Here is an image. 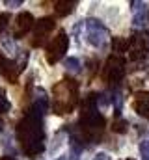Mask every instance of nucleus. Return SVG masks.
<instances>
[{"label":"nucleus","mask_w":149,"mask_h":160,"mask_svg":"<svg viewBox=\"0 0 149 160\" xmlns=\"http://www.w3.org/2000/svg\"><path fill=\"white\" fill-rule=\"evenodd\" d=\"M34 24H36V21H34V15L32 13H28V11L19 13L15 17V38L21 39L26 34H30L34 30Z\"/></svg>","instance_id":"obj_9"},{"label":"nucleus","mask_w":149,"mask_h":160,"mask_svg":"<svg viewBox=\"0 0 149 160\" xmlns=\"http://www.w3.org/2000/svg\"><path fill=\"white\" fill-rule=\"evenodd\" d=\"M56 28V22H54V19L52 17H43V19H39L36 24H34V30H32V47H43L47 41H49V36H50V32Z\"/></svg>","instance_id":"obj_7"},{"label":"nucleus","mask_w":149,"mask_h":160,"mask_svg":"<svg viewBox=\"0 0 149 160\" xmlns=\"http://www.w3.org/2000/svg\"><path fill=\"white\" fill-rule=\"evenodd\" d=\"M112 48H114V52H125V50H129V39L116 38L114 43H112Z\"/></svg>","instance_id":"obj_14"},{"label":"nucleus","mask_w":149,"mask_h":160,"mask_svg":"<svg viewBox=\"0 0 149 160\" xmlns=\"http://www.w3.org/2000/svg\"><path fill=\"white\" fill-rule=\"evenodd\" d=\"M147 50H149V45H147V36L146 32H138L134 34L131 39H129V58L132 62H140L147 56Z\"/></svg>","instance_id":"obj_8"},{"label":"nucleus","mask_w":149,"mask_h":160,"mask_svg":"<svg viewBox=\"0 0 149 160\" xmlns=\"http://www.w3.org/2000/svg\"><path fill=\"white\" fill-rule=\"evenodd\" d=\"M140 155H142L144 160H149V142L147 140H144V142L140 143Z\"/></svg>","instance_id":"obj_17"},{"label":"nucleus","mask_w":149,"mask_h":160,"mask_svg":"<svg viewBox=\"0 0 149 160\" xmlns=\"http://www.w3.org/2000/svg\"><path fill=\"white\" fill-rule=\"evenodd\" d=\"M8 22H9V13H0V36H2V32L6 30Z\"/></svg>","instance_id":"obj_18"},{"label":"nucleus","mask_w":149,"mask_h":160,"mask_svg":"<svg viewBox=\"0 0 149 160\" xmlns=\"http://www.w3.org/2000/svg\"><path fill=\"white\" fill-rule=\"evenodd\" d=\"M9 108H11V102H9V99H8L4 88H0V116H2V114H8Z\"/></svg>","instance_id":"obj_13"},{"label":"nucleus","mask_w":149,"mask_h":160,"mask_svg":"<svg viewBox=\"0 0 149 160\" xmlns=\"http://www.w3.org/2000/svg\"><path fill=\"white\" fill-rule=\"evenodd\" d=\"M64 65H65L67 71H73V73L80 71V62H78V58H67Z\"/></svg>","instance_id":"obj_15"},{"label":"nucleus","mask_w":149,"mask_h":160,"mask_svg":"<svg viewBox=\"0 0 149 160\" xmlns=\"http://www.w3.org/2000/svg\"><path fill=\"white\" fill-rule=\"evenodd\" d=\"M97 102H99L97 95H88V99L82 101L80 104V116H78V134L84 142L91 143H97L101 140L106 127V119L99 112Z\"/></svg>","instance_id":"obj_2"},{"label":"nucleus","mask_w":149,"mask_h":160,"mask_svg":"<svg viewBox=\"0 0 149 160\" xmlns=\"http://www.w3.org/2000/svg\"><path fill=\"white\" fill-rule=\"evenodd\" d=\"M58 160H67V158H65V157H62V158H58Z\"/></svg>","instance_id":"obj_23"},{"label":"nucleus","mask_w":149,"mask_h":160,"mask_svg":"<svg viewBox=\"0 0 149 160\" xmlns=\"http://www.w3.org/2000/svg\"><path fill=\"white\" fill-rule=\"evenodd\" d=\"M86 38H88V43L93 45V47H105L108 43V28L99 21V19H88L86 21Z\"/></svg>","instance_id":"obj_5"},{"label":"nucleus","mask_w":149,"mask_h":160,"mask_svg":"<svg viewBox=\"0 0 149 160\" xmlns=\"http://www.w3.org/2000/svg\"><path fill=\"white\" fill-rule=\"evenodd\" d=\"M123 77H125V60L119 54H112L105 63L103 78L108 84H117V82H121Z\"/></svg>","instance_id":"obj_6"},{"label":"nucleus","mask_w":149,"mask_h":160,"mask_svg":"<svg viewBox=\"0 0 149 160\" xmlns=\"http://www.w3.org/2000/svg\"><path fill=\"white\" fill-rule=\"evenodd\" d=\"M67 48H69V38H67V34L64 30H60L52 39L47 43V52H45L47 62L52 63V65L58 63L64 58V54L67 52Z\"/></svg>","instance_id":"obj_4"},{"label":"nucleus","mask_w":149,"mask_h":160,"mask_svg":"<svg viewBox=\"0 0 149 160\" xmlns=\"http://www.w3.org/2000/svg\"><path fill=\"white\" fill-rule=\"evenodd\" d=\"M0 160H17V158H15V157H2Z\"/></svg>","instance_id":"obj_21"},{"label":"nucleus","mask_w":149,"mask_h":160,"mask_svg":"<svg viewBox=\"0 0 149 160\" xmlns=\"http://www.w3.org/2000/svg\"><path fill=\"white\" fill-rule=\"evenodd\" d=\"M93 160H110V157H108V155H105V153H99Z\"/></svg>","instance_id":"obj_20"},{"label":"nucleus","mask_w":149,"mask_h":160,"mask_svg":"<svg viewBox=\"0 0 149 160\" xmlns=\"http://www.w3.org/2000/svg\"><path fill=\"white\" fill-rule=\"evenodd\" d=\"M127 127H129V123L125 119H117V121H114L112 130H114V132H127Z\"/></svg>","instance_id":"obj_16"},{"label":"nucleus","mask_w":149,"mask_h":160,"mask_svg":"<svg viewBox=\"0 0 149 160\" xmlns=\"http://www.w3.org/2000/svg\"><path fill=\"white\" fill-rule=\"evenodd\" d=\"M32 104H34V114L41 116V118L47 114V110H49V95H47V91H45V89L37 88L36 91H34Z\"/></svg>","instance_id":"obj_10"},{"label":"nucleus","mask_w":149,"mask_h":160,"mask_svg":"<svg viewBox=\"0 0 149 160\" xmlns=\"http://www.w3.org/2000/svg\"><path fill=\"white\" fill-rule=\"evenodd\" d=\"M4 4H6V6H11V8H17V6L23 4V0H6Z\"/></svg>","instance_id":"obj_19"},{"label":"nucleus","mask_w":149,"mask_h":160,"mask_svg":"<svg viewBox=\"0 0 149 160\" xmlns=\"http://www.w3.org/2000/svg\"><path fill=\"white\" fill-rule=\"evenodd\" d=\"M17 140L23 153L30 158L41 155L45 151V130L41 116L34 112L26 114L17 125Z\"/></svg>","instance_id":"obj_1"},{"label":"nucleus","mask_w":149,"mask_h":160,"mask_svg":"<svg viewBox=\"0 0 149 160\" xmlns=\"http://www.w3.org/2000/svg\"><path fill=\"white\" fill-rule=\"evenodd\" d=\"M125 160H132V158H125Z\"/></svg>","instance_id":"obj_24"},{"label":"nucleus","mask_w":149,"mask_h":160,"mask_svg":"<svg viewBox=\"0 0 149 160\" xmlns=\"http://www.w3.org/2000/svg\"><path fill=\"white\" fill-rule=\"evenodd\" d=\"M78 104V82L73 78L60 80L52 88V108L56 114H71Z\"/></svg>","instance_id":"obj_3"},{"label":"nucleus","mask_w":149,"mask_h":160,"mask_svg":"<svg viewBox=\"0 0 149 160\" xmlns=\"http://www.w3.org/2000/svg\"><path fill=\"white\" fill-rule=\"evenodd\" d=\"M132 108L138 116L149 119V91H138L134 95V102H132Z\"/></svg>","instance_id":"obj_11"},{"label":"nucleus","mask_w":149,"mask_h":160,"mask_svg":"<svg viewBox=\"0 0 149 160\" xmlns=\"http://www.w3.org/2000/svg\"><path fill=\"white\" fill-rule=\"evenodd\" d=\"M76 0H64V2H56V15L60 17H67L69 13H73V9L76 8Z\"/></svg>","instance_id":"obj_12"},{"label":"nucleus","mask_w":149,"mask_h":160,"mask_svg":"<svg viewBox=\"0 0 149 160\" xmlns=\"http://www.w3.org/2000/svg\"><path fill=\"white\" fill-rule=\"evenodd\" d=\"M2 128H4V125H2V123H0V132H2Z\"/></svg>","instance_id":"obj_22"}]
</instances>
